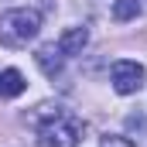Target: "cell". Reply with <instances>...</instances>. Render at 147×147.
<instances>
[{"mask_svg": "<svg viewBox=\"0 0 147 147\" xmlns=\"http://www.w3.org/2000/svg\"><path fill=\"white\" fill-rule=\"evenodd\" d=\"M79 140H82V123L58 106L38 123V147H79Z\"/></svg>", "mask_w": 147, "mask_h": 147, "instance_id": "obj_1", "label": "cell"}, {"mask_svg": "<svg viewBox=\"0 0 147 147\" xmlns=\"http://www.w3.org/2000/svg\"><path fill=\"white\" fill-rule=\"evenodd\" d=\"M41 31V14L31 7H14L0 14V41L3 45H28Z\"/></svg>", "mask_w": 147, "mask_h": 147, "instance_id": "obj_2", "label": "cell"}, {"mask_svg": "<svg viewBox=\"0 0 147 147\" xmlns=\"http://www.w3.org/2000/svg\"><path fill=\"white\" fill-rule=\"evenodd\" d=\"M113 89L120 96H134L144 89V65L140 62H130V58H120L113 62Z\"/></svg>", "mask_w": 147, "mask_h": 147, "instance_id": "obj_3", "label": "cell"}, {"mask_svg": "<svg viewBox=\"0 0 147 147\" xmlns=\"http://www.w3.org/2000/svg\"><path fill=\"white\" fill-rule=\"evenodd\" d=\"M34 62H38V69L48 75V79H55V75L62 72V51H58V45H41L38 55H34Z\"/></svg>", "mask_w": 147, "mask_h": 147, "instance_id": "obj_4", "label": "cell"}, {"mask_svg": "<svg viewBox=\"0 0 147 147\" xmlns=\"http://www.w3.org/2000/svg\"><path fill=\"white\" fill-rule=\"evenodd\" d=\"M86 41H89V31L86 28H69L65 34L58 38V51L62 55H79L86 48Z\"/></svg>", "mask_w": 147, "mask_h": 147, "instance_id": "obj_5", "label": "cell"}, {"mask_svg": "<svg viewBox=\"0 0 147 147\" xmlns=\"http://www.w3.org/2000/svg\"><path fill=\"white\" fill-rule=\"evenodd\" d=\"M24 89H28V82H24V75L17 72V69L0 72V96H3V99H14V96H21Z\"/></svg>", "mask_w": 147, "mask_h": 147, "instance_id": "obj_6", "label": "cell"}, {"mask_svg": "<svg viewBox=\"0 0 147 147\" xmlns=\"http://www.w3.org/2000/svg\"><path fill=\"white\" fill-rule=\"evenodd\" d=\"M140 14V0H116L113 3V17L116 21H134Z\"/></svg>", "mask_w": 147, "mask_h": 147, "instance_id": "obj_7", "label": "cell"}, {"mask_svg": "<svg viewBox=\"0 0 147 147\" xmlns=\"http://www.w3.org/2000/svg\"><path fill=\"white\" fill-rule=\"evenodd\" d=\"M103 147H130V144H123V140H110V137H106V144Z\"/></svg>", "mask_w": 147, "mask_h": 147, "instance_id": "obj_8", "label": "cell"}]
</instances>
